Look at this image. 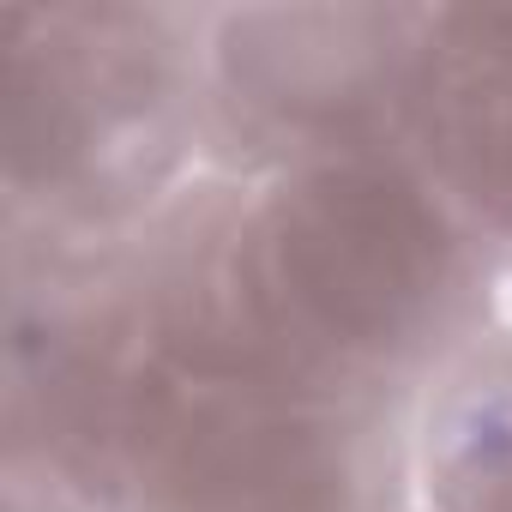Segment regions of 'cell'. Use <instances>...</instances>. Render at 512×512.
I'll list each match as a JSON object with an SVG mask.
<instances>
[{
	"label": "cell",
	"instance_id": "3",
	"mask_svg": "<svg viewBox=\"0 0 512 512\" xmlns=\"http://www.w3.org/2000/svg\"><path fill=\"white\" fill-rule=\"evenodd\" d=\"M398 145L494 272L512 266V7H428Z\"/></svg>",
	"mask_w": 512,
	"mask_h": 512
},
{
	"label": "cell",
	"instance_id": "2",
	"mask_svg": "<svg viewBox=\"0 0 512 512\" xmlns=\"http://www.w3.org/2000/svg\"><path fill=\"white\" fill-rule=\"evenodd\" d=\"M428 7H223L193 13L199 127L217 175L392 145Z\"/></svg>",
	"mask_w": 512,
	"mask_h": 512
},
{
	"label": "cell",
	"instance_id": "4",
	"mask_svg": "<svg viewBox=\"0 0 512 512\" xmlns=\"http://www.w3.org/2000/svg\"><path fill=\"white\" fill-rule=\"evenodd\" d=\"M398 512H512V314L434 362L392 410Z\"/></svg>",
	"mask_w": 512,
	"mask_h": 512
},
{
	"label": "cell",
	"instance_id": "1",
	"mask_svg": "<svg viewBox=\"0 0 512 512\" xmlns=\"http://www.w3.org/2000/svg\"><path fill=\"white\" fill-rule=\"evenodd\" d=\"M386 422L332 392L145 350L115 512H398Z\"/></svg>",
	"mask_w": 512,
	"mask_h": 512
}]
</instances>
